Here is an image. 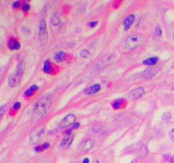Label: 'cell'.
Returning <instances> with one entry per match:
<instances>
[{
  "label": "cell",
  "mask_w": 174,
  "mask_h": 163,
  "mask_svg": "<svg viewBox=\"0 0 174 163\" xmlns=\"http://www.w3.org/2000/svg\"><path fill=\"white\" fill-rule=\"evenodd\" d=\"M50 106H51V99L49 96L45 95L40 98L34 105L33 112H32V119L34 121H39L49 111Z\"/></svg>",
  "instance_id": "cell-1"
},
{
  "label": "cell",
  "mask_w": 174,
  "mask_h": 163,
  "mask_svg": "<svg viewBox=\"0 0 174 163\" xmlns=\"http://www.w3.org/2000/svg\"><path fill=\"white\" fill-rule=\"evenodd\" d=\"M25 71V63L24 61H20L19 64L17 65L15 71L11 73L8 79V84L10 88H15L18 84L20 83L22 75Z\"/></svg>",
  "instance_id": "cell-2"
},
{
  "label": "cell",
  "mask_w": 174,
  "mask_h": 163,
  "mask_svg": "<svg viewBox=\"0 0 174 163\" xmlns=\"http://www.w3.org/2000/svg\"><path fill=\"white\" fill-rule=\"evenodd\" d=\"M144 38L139 34H132L128 36L124 42V46L128 50H135L144 43Z\"/></svg>",
  "instance_id": "cell-3"
},
{
  "label": "cell",
  "mask_w": 174,
  "mask_h": 163,
  "mask_svg": "<svg viewBox=\"0 0 174 163\" xmlns=\"http://www.w3.org/2000/svg\"><path fill=\"white\" fill-rule=\"evenodd\" d=\"M75 122H76V116L73 114H69L60 121V127L61 128H66L70 125L74 124Z\"/></svg>",
  "instance_id": "cell-4"
},
{
  "label": "cell",
  "mask_w": 174,
  "mask_h": 163,
  "mask_svg": "<svg viewBox=\"0 0 174 163\" xmlns=\"http://www.w3.org/2000/svg\"><path fill=\"white\" fill-rule=\"evenodd\" d=\"M44 129H38V130L33 132L31 135V143L32 144L39 143L42 141V139L44 138Z\"/></svg>",
  "instance_id": "cell-5"
},
{
  "label": "cell",
  "mask_w": 174,
  "mask_h": 163,
  "mask_svg": "<svg viewBox=\"0 0 174 163\" xmlns=\"http://www.w3.org/2000/svg\"><path fill=\"white\" fill-rule=\"evenodd\" d=\"M39 39L42 42H45L48 39V30L45 20H41L39 22Z\"/></svg>",
  "instance_id": "cell-6"
},
{
  "label": "cell",
  "mask_w": 174,
  "mask_h": 163,
  "mask_svg": "<svg viewBox=\"0 0 174 163\" xmlns=\"http://www.w3.org/2000/svg\"><path fill=\"white\" fill-rule=\"evenodd\" d=\"M145 94L144 88L139 87L137 89H133L132 91H130V93L128 94V99L129 100H134V99H138L141 97H143Z\"/></svg>",
  "instance_id": "cell-7"
},
{
  "label": "cell",
  "mask_w": 174,
  "mask_h": 163,
  "mask_svg": "<svg viewBox=\"0 0 174 163\" xmlns=\"http://www.w3.org/2000/svg\"><path fill=\"white\" fill-rule=\"evenodd\" d=\"M94 141L93 139L88 138V139H85L83 141H82L78 144L77 148L82 151H88L94 147Z\"/></svg>",
  "instance_id": "cell-8"
},
{
  "label": "cell",
  "mask_w": 174,
  "mask_h": 163,
  "mask_svg": "<svg viewBox=\"0 0 174 163\" xmlns=\"http://www.w3.org/2000/svg\"><path fill=\"white\" fill-rule=\"evenodd\" d=\"M158 71H159V67H149L144 71L143 75L144 77L149 79V78L154 77V76L157 74Z\"/></svg>",
  "instance_id": "cell-9"
},
{
  "label": "cell",
  "mask_w": 174,
  "mask_h": 163,
  "mask_svg": "<svg viewBox=\"0 0 174 163\" xmlns=\"http://www.w3.org/2000/svg\"><path fill=\"white\" fill-rule=\"evenodd\" d=\"M74 139V135L73 134H70V135H66L65 138L62 139L61 143H60V147L61 148H67L71 144L72 141Z\"/></svg>",
  "instance_id": "cell-10"
},
{
  "label": "cell",
  "mask_w": 174,
  "mask_h": 163,
  "mask_svg": "<svg viewBox=\"0 0 174 163\" xmlns=\"http://www.w3.org/2000/svg\"><path fill=\"white\" fill-rule=\"evenodd\" d=\"M100 89H101V87H100V84H94V85H92V86H90L89 88H88V89L85 90V93L88 94V95H93V94H97V93H99L100 91Z\"/></svg>",
  "instance_id": "cell-11"
},
{
  "label": "cell",
  "mask_w": 174,
  "mask_h": 163,
  "mask_svg": "<svg viewBox=\"0 0 174 163\" xmlns=\"http://www.w3.org/2000/svg\"><path fill=\"white\" fill-rule=\"evenodd\" d=\"M135 20V15H128L126 19H125L124 22H123V26H124V30L128 31L131 27V26L134 24Z\"/></svg>",
  "instance_id": "cell-12"
},
{
  "label": "cell",
  "mask_w": 174,
  "mask_h": 163,
  "mask_svg": "<svg viewBox=\"0 0 174 163\" xmlns=\"http://www.w3.org/2000/svg\"><path fill=\"white\" fill-rule=\"evenodd\" d=\"M8 46L10 48V50H20V44L15 38H12L9 41L8 43Z\"/></svg>",
  "instance_id": "cell-13"
},
{
  "label": "cell",
  "mask_w": 174,
  "mask_h": 163,
  "mask_svg": "<svg viewBox=\"0 0 174 163\" xmlns=\"http://www.w3.org/2000/svg\"><path fill=\"white\" fill-rule=\"evenodd\" d=\"M50 22H51V24L54 26H57L60 24V15L59 13H57V12H55L54 13L52 16H51V18H50Z\"/></svg>",
  "instance_id": "cell-14"
},
{
  "label": "cell",
  "mask_w": 174,
  "mask_h": 163,
  "mask_svg": "<svg viewBox=\"0 0 174 163\" xmlns=\"http://www.w3.org/2000/svg\"><path fill=\"white\" fill-rule=\"evenodd\" d=\"M66 58V54L64 51H60L58 53H56L54 56V59L57 62H62L64 61Z\"/></svg>",
  "instance_id": "cell-15"
},
{
  "label": "cell",
  "mask_w": 174,
  "mask_h": 163,
  "mask_svg": "<svg viewBox=\"0 0 174 163\" xmlns=\"http://www.w3.org/2000/svg\"><path fill=\"white\" fill-rule=\"evenodd\" d=\"M44 71L47 74H52L53 73V68L50 63V59H46L44 64Z\"/></svg>",
  "instance_id": "cell-16"
},
{
  "label": "cell",
  "mask_w": 174,
  "mask_h": 163,
  "mask_svg": "<svg viewBox=\"0 0 174 163\" xmlns=\"http://www.w3.org/2000/svg\"><path fill=\"white\" fill-rule=\"evenodd\" d=\"M158 57H151V58H149V59H145L143 61V64L145 65H154L158 62Z\"/></svg>",
  "instance_id": "cell-17"
},
{
  "label": "cell",
  "mask_w": 174,
  "mask_h": 163,
  "mask_svg": "<svg viewBox=\"0 0 174 163\" xmlns=\"http://www.w3.org/2000/svg\"><path fill=\"white\" fill-rule=\"evenodd\" d=\"M124 99H117L115 100L112 104V107L115 109V110H119L122 107V105L124 104Z\"/></svg>",
  "instance_id": "cell-18"
},
{
  "label": "cell",
  "mask_w": 174,
  "mask_h": 163,
  "mask_svg": "<svg viewBox=\"0 0 174 163\" xmlns=\"http://www.w3.org/2000/svg\"><path fill=\"white\" fill-rule=\"evenodd\" d=\"M38 86H37V85H32V86H31L30 88L26 91L25 96L26 97H31L32 94H34V92L38 91Z\"/></svg>",
  "instance_id": "cell-19"
},
{
  "label": "cell",
  "mask_w": 174,
  "mask_h": 163,
  "mask_svg": "<svg viewBox=\"0 0 174 163\" xmlns=\"http://www.w3.org/2000/svg\"><path fill=\"white\" fill-rule=\"evenodd\" d=\"M171 118H172V114L170 113V112H166V113L163 114V116L161 117V121L163 122H169L170 120H171Z\"/></svg>",
  "instance_id": "cell-20"
},
{
  "label": "cell",
  "mask_w": 174,
  "mask_h": 163,
  "mask_svg": "<svg viewBox=\"0 0 174 163\" xmlns=\"http://www.w3.org/2000/svg\"><path fill=\"white\" fill-rule=\"evenodd\" d=\"M80 56H81V57H82V58H84V59H86V58H88V57L90 56V52L88 51V50H82V51L80 52Z\"/></svg>",
  "instance_id": "cell-21"
},
{
  "label": "cell",
  "mask_w": 174,
  "mask_h": 163,
  "mask_svg": "<svg viewBox=\"0 0 174 163\" xmlns=\"http://www.w3.org/2000/svg\"><path fill=\"white\" fill-rule=\"evenodd\" d=\"M6 104H4V105H2L1 107H0V120L2 119L3 117V116L4 115L5 113V110H6Z\"/></svg>",
  "instance_id": "cell-22"
},
{
  "label": "cell",
  "mask_w": 174,
  "mask_h": 163,
  "mask_svg": "<svg viewBox=\"0 0 174 163\" xmlns=\"http://www.w3.org/2000/svg\"><path fill=\"white\" fill-rule=\"evenodd\" d=\"M155 34L157 35V36H160V35L162 34V30L160 29V26H156L155 27Z\"/></svg>",
  "instance_id": "cell-23"
},
{
  "label": "cell",
  "mask_w": 174,
  "mask_h": 163,
  "mask_svg": "<svg viewBox=\"0 0 174 163\" xmlns=\"http://www.w3.org/2000/svg\"><path fill=\"white\" fill-rule=\"evenodd\" d=\"M12 6H13V8H15V9H18V8H20V2H19V1H15V2H14L13 4H12Z\"/></svg>",
  "instance_id": "cell-24"
},
{
  "label": "cell",
  "mask_w": 174,
  "mask_h": 163,
  "mask_svg": "<svg viewBox=\"0 0 174 163\" xmlns=\"http://www.w3.org/2000/svg\"><path fill=\"white\" fill-rule=\"evenodd\" d=\"M29 10H30V5H24L22 6V10L24 12H27Z\"/></svg>",
  "instance_id": "cell-25"
},
{
  "label": "cell",
  "mask_w": 174,
  "mask_h": 163,
  "mask_svg": "<svg viewBox=\"0 0 174 163\" xmlns=\"http://www.w3.org/2000/svg\"><path fill=\"white\" fill-rule=\"evenodd\" d=\"M169 138L174 142V128L172 129L169 132Z\"/></svg>",
  "instance_id": "cell-26"
},
{
  "label": "cell",
  "mask_w": 174,
  "mask_h": 163,
  "mask_svg": "<svg viewBox=\"0 0 174 163\" xmlns=\"http://www.w3.org/2000/svg\"><path fill=\"white\" fill-rule=\"evenodd\" d=\"M50 143H44V144H42V145H41V147H42V149H43V150H44V149H49L50 148Z\"/></svg>",
  "instance_id": "cell-27"
},
{
  "label": "cell",
  "mask_w": 174,
  "mask_h": 163,
  "mask_svg": "<svg viewBox=\"0 0 174 163\" xmlns=\"http://www.w3.org/2000/svg\"><path fill=\"white\" fill-rule=\"evenodd\" d=\"M100 130H101V128H100V126H94V128H93V131L95 132V133H99Z\"/></svg>",
  "instance_id": "cell-28"
},
{
  "label": "cell",
  "mask_w": 174,
  "mask_h": 163,
  "mask_svg": "<svg viewBox=\"0 0 174 163\" xmlns=\"http://www.w3.org/2000/svg\"><path fill=\"white\" fill-rule=\"evenodd\" d=\"M20 107V102H15L14 105H13V108L15 109V110H19Z\"/></svg>",
  "instance_id": "cell-29"
},
{
  "label": "cell",
  "mask_w": 174,
  "mask_h": 163,
  "mask_svg": "<svg viewBox=\"0 0 174 163\" xmlns=\"http://www.w3.org/2000/svg\"><path fill=\"white\" fill-rule=\"evenodd\" d=\"M97 24H98V22H97V21H92V22H90L89 23V26L93 28V27H94L95 26L97 25Z\"/></svg>",
  "instance_id": "cell-30"
},
{
  "label": "cell",
  "mask_w": 174,
  "mask_h": 163,
  "mask_svg": "<svg viewBox=\"0 0 174 163\" xmlns=\"http://www.w3.org/2000/svg\"><path fill=\"white\" fill-rule=\"evenodd\" d=\"M79 127H80V124L78 123V122H75V123L73 124V126H72V129L78 128Z\"/></svg>",
  "instance_id": "cell-31"
},
{
  "label": "cell",
  "mask_w": 174,
  "mask_h": 163,
  "mask_svg": "<svg viewBox=\"0 0 174 163\" xmlns=\"http://www.w3.org/2000/svg\"><path fill=\"white\" fill-rule=\"evenodd\" d=\"M43 150V149L41 146H37V147H35V151L36 152H40V151H42Z\"/></svg>",
  "instance_id": "cell-32"
},
{
  "label": "cell",
  "mask_w": 174,
  "mask_h": 163,
  "mask_svg": "<svg viewBox=\"0 0 174 163\" xmlns=\"http://www.w3.org/2000/svg\"><path fill=\"white\" fill-rule=\"evenodd\" d=\"M82 163H89V159L85 158L84 160L82 161Z\"/></svg>",
  "instance_id": "cell-33"
},
{
  "label": "cell",
  "mask_w": 174,
  "mask_h": 163,
  "mask_svg": "<svg viewBox=\"0 0 174 163\" xmlns=\"http://www.w3.org/2000/svg\"><path fill=\"white\" fill-rule=\"evenodd\" d=\"M173 38H174V33H173Z\"/></svg>",
  "instance_id": "cell-34"
}]
</instances>
